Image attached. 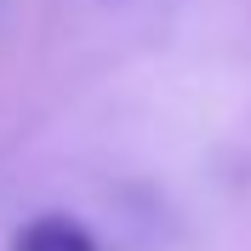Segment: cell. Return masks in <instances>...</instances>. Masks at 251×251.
<instances>
[{
	"label": "cell",
	"mask_w": 251,
	"mask_h": 251,
	"mask_svg": "<svg viewBox=\"0 0 251 251\" xmlns=\"http://www.w3.org/2000/svg\"><path fill=\"white\" fill-rule=\"evenodd\" d=\"M12 251H103V246H97V234L80 217L46 211V217H29L12 234Z\"/></svg>",
	"instance_id": "cell-1"
}]
</instances>
